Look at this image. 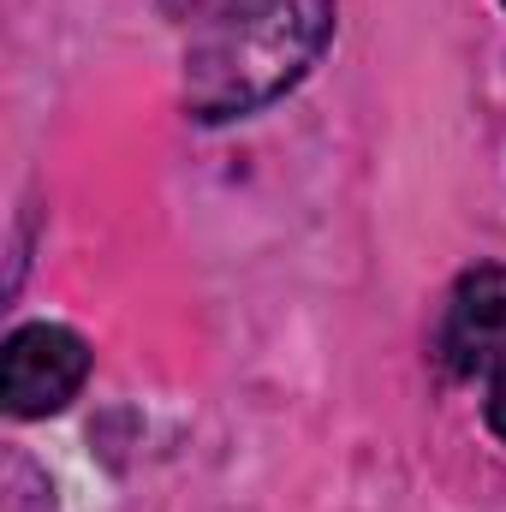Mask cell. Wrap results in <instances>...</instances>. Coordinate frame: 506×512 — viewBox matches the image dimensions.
I'll return each mask as SVG.
<instances>
[{
  "mask_svg": "<svg viewBox=\"0 0 506 512\" xmlns=\"http://www.w3.org/2000/svg\"><path fill=\"white\" fill-rule=\"evenodd\" d=\"M334 0H203L185 48V108L203 126L280 102L328 48Z\"/></svg>",
  "mask_w": 506,
  "mask_h": 512,
  "instance_id": "6da1fadb",
  "label": "cell"
},
{
  "mask_svg": "<svg viewBox=\"0 0 506 512\" xmlns=\"http://www.w3.org/2000/svg\"><path fill=\"white\" fill-rule=\"evenodd\" d=\"M90 376V346L60 322H24L6 334L0 352V399L12 417H48L72 405V393Z\"/></svg>",
  "mask_w": 506,
  "mask_h": 512,
  "instance_id": "7a4b0ae2",
  "label": "cell"
},
{
  "mask_svg": "<svg viewBox=\"0 0 506 512\" xmlns=\"http://www.w3.org/2000/svg\"><path fill=\"white\" fill-rule=\"evenodd\" d=\"M435 352L453 376H477L489 364H506V268H471L453 298H447V316H441V334H435Z\"/></svg>",
  "mask_w": 506,
  "mask_h": 512,
  "instance_id": "3957f363",
  "label": "cell"
},
{
  "mask_svg": "<svg viewBox=\"0 0 506 512\" xmlns=\"http://www.w3.org/2000/svg\"><path fill=\"white\" fill-rule=\"evenodd\" d=\"M0 512H54L48 477H42L24 453H6V471H0Z\"/></svg>",
  "mask_w": 506,
  "mask_h": 512,
  "instance_id": "277c9868",
  "label": "cell"
},
{
  "mask_svg": "<svg viewBox=\"0 0 506 512\" xmlns=\"http://www.w3.org/2000/svg\"><path fill=\"white\" fill-rule=\"evenodd\" d=\"M489 429L506 441V364H495V382H489Z\"/></svg>",
  "mask_w": 506,
  "mask_h": 512,
  "instance_id": "5b68a950",
  "label": "cell"
},
{
  "mask_svg": "<svg viewBox=\"0 0 506 512\" xmlns=\"http://www.w3.org/2000/svg\"><path fill=\"white\" fill-rule=\"evenodd\" d=\"M191 6H203V0H191Z\"/></svg>",
  "mask_w": 506,
  "mask_h": 512,
  "instance_id": "8992f818",
  "label": "cell"
}]
</instances>
